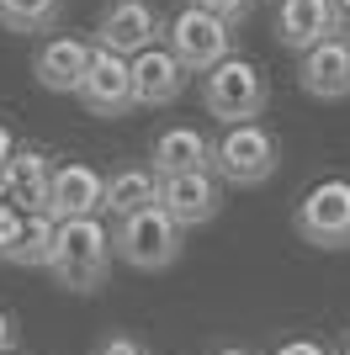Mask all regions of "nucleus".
Returning <instances> with one entry per match:
<instances>
[{
	"label": "nucleus",
	"mask_w": 350,
	"mask_h": 355,
	"mask_svg": "<svg viewBox=\"0 0 350 355\" xmlns=\"http://www.w3.org/2000/svg\"><path fill=\"white\" fill-rule=\"evenodd\" d=\"M48 270L64 292H101L112 276V228L101 218L53 223V254Z\"/></svg>",
	"instance_id": "f257e3e1"
},
{
	"label": "nucleus",
	"mask_w": 350,
	"mask_h": 355,
	"mask_svg": "<svg viewBox=\"0 0 350 355\" xmlns=\"http://www.w3.org/2000/svg\"><path fill=\"white\" fill-rule=\"evenodd\" d=\"M265 101H271V80H265L260 64L244 59V53H228L223 64H212V69L202 74V106H207V117H218L223 128L255 122L265 112Z\"/></svg>",
	"instance_id": "f03ea898"
},
{
	"label": "nucleus",
	"mask_w": 350,
	"mask_h": 355,
	"mask_svg": "<svg viewBox=\"0 0 350 355\" xmlns=\"http://www.w3.org/2000/svg\"><path fill=\"white\" fill-rule=\"evenodd\" d=\"M281 164V144L265 122H233L212 138V175L218 186H265Z\"/></svg>",
	"instance_id": "7ed1b4c3"
},
{
	"label": "nucleus",
	"mask_w": 350,
	"mask_h": 355,
	"mask_svg": "<svg viewBox=\"0 0 350 355\" xmlns=\"http://www.w3.org/2000/svg\"><path fill=\"white\" fill-rule=\"evenodd\" d=\"M292 228L313 250H350V180L329 175L319 186H308L292 207Z\"/></svg>",
	"instance_id": "20e7f679"
},
{
	"label": "nucleus",
	"mask_w": 350,
	"mask_h": 355,
	"mask_svg": "<svg viewBox=\"0 0 350 355\" xmlns=\"http://www.w3.org/2000/svg\"><path fill=\"white\" fill-rule=\"evenodd\" d=\"M112 260L133 270H170L181 260V228L160 207H144L112 228Z\"/></svg>",
	"instance_id": "39448f33"
},
{
	"label": "nucleus",
	"mask_w": 350,
	"mask_h": 355,
	"mask_svg": "<svg viewBox=\"0 0 350 355\" xmlns=\"http://www.w3.org/2000/svg\"><path fill=\"white\" fill-rule=\"evenodd\" d=\"M165 48L175 53V64L186 74H207L212 64H223L233 53V27H223L218 16L197 11V6H181L165 21Z\"/></svg>",
	"instance_id": "423d86ee"
},
{
	"label": "nucleus",
	"mask_w": 350,
	"mask_h": 355,
	"mask_svg": "<svg viewBox=\"0 0 350 355\" xmlns=\"http://www.w3.org/2000/svg\"><path fill=\"white\" fill-rule=\"evenodd\" d=\"M160 32H165V21L149 0H106L101 21H96V48H106L117 59H133L149 43H160Z\"/></svg>",
	"instance_id": "0eeeda50"
},
{
	"label": "nucleus",
	"mask_w": 350,
	"mask_h": 355,
	"mask_svg": "<svg viewBox=\"0 0 350 355\" xmlns=\"http://www.w3.org/2000/svg\"><path fill=\"white\" fill-rule=\"evenodd\" d=\"M154 207L175 223V228H197V223H212L223 207V186L212 170H197V175H160V202Z\"/></svg>",
	"instance_id": "6e6552de"
},
{
	"label": "nucleus",
	"mask_w": 350,
	"mask_h": 355,
	"mask_svg": "<svg viewBox=\"0 0 350 355\" xmlns=\"http://www.w3.org/2000/svg\"><path fill=\"white\" fill-rule=\"evenodd\" d=\"M101 196H106V175L90 170L85 159H64L53 164V180H48V218L53 223H69V218H96L101 212Z\"/></svg>",
	"instance_id": "1a4fd4ad"
},
{
	"label": "nucleus",
	"mask_w": 350,
	"mask_h": 355,
	"mask_svg": "<svg viewBox=\"0 0 350 355\" xmlns=\"http://www.w3.org/2000/svg\"><path fill=\"white\" fill-rule=\"evenodd\" d=\"M80 106L90 117H128L133 112V80H128V59H117L106 48H96L85 64V80H80Z\"/></svg>",
	"instance_id": "9d476101"
},
{
	"label": "nucleus",
	"mask_w": 350,
	"mask_h": 355,
	"mask_svg": "<svg viewBox=\"0 0 350 355\" xmlns=\"http://www.w3.org/2000/svg\"><path fill=\"white\" fill-rule=\"evenodd\" d=\"M90 53H96V43L74 37V32H53V37H43L38 53H32V80L43 90H53V96H74L80 80H85Z\"/></svg>",
	"instance_id": "9b49d317"
},
{
	"label": "nucleus",
	"mask_w": 350,
	"mask_h": 355,
	"mask_svg": "<svg viewBox=\"0 0 350 355\" xmlns=\"http://www.w3.org/2000/svg\"><path fill=\"white\" fill-rule=\"evenodd\" d=\"M297 85L313 101H345L350 96V43H345V32L324 37L319 48H308L303 59H297Z\"/></svg>",
	"instance_id": "f8f14e48"
},
{
	"label": "nucleus",
	"mask_w": 350,
	"mask_h": 355,
	"mask_svg": "<svg viewBox=\"0 0 350 355\" xmlns=\"http://www.w3.org/2000/svg\"><path fill=\"white\" fill-rule=\"evenodd\" d=\"M48 180H53V159L38 144H16V154L0 170V202H11L16 212H43Z\"/></svg>",
	"instance_id": "ddd939ff"
},
{
	"label": "nucleus",
	"mask_w": 350,
	"mask_h": 355,
	"mask_svg": "<svg viewBox=\"0 0 350 355\" xmlns=\"http://www.w3.org/2000/svg\"><path fill=\"white\" fill-rule=\"evenodd\" d=\"M128 80H133V106H170L186 90L191 74L175 64V53L165 43H149L144 53L128 59Z\"/></svg>",
	"instance_id": "4468645a"
},
{
	"label": "nucleus",
	"mask_w": 350,
	"mask_h": 355,
	"mask_svg": "<svg viewBox=\"0 0 350 355\" xmlns=\"http://www.w3.org/2000/svg\"><path fill=\"white\" fill-rule=\"evenodd\" d=\"M149 170L154 175H197V170H212V138L202 128H160L154 144H149Z\"/></svg>",
	"instance_id": "2eb2a0df"
},
{
	"label": "nucleus",
	"mask_w": 350,
	"mask_h": 355,
	"mask_svg": "<svg viewBox=\"0 0 350 355\" xmlns=\"http://www.w3.org/2000/svg\"><path fill=\"white\" fill-rule=\"evenodd\" d=\"M271 27H276V37L292 48V53H308V48H319L324 37H335V32H340L324 0H276Z\"/></svg>",
	"instance_id": "dca6fc26"
},
{
	"label": "nucleus",
	"mask_w": 350,
	"mask_h": 355,
	"mask_svg": "<svg viewBox=\"0 0 350 355\" xmlns=\"http://www.w3.org/2000/svg\"><path fill=\"white\" fill-rule=\"evenodd\" d=\"M160 202V175L149 170V164H122L106 175V196H101V212H112L117 223L133 218V212H144Z\"/></svg>",
	"instance_id": "f3484780"
},
{
	"label": "nucleus",
	"mask_w": 350,
	"mask_h": 355,
	"mask_svg": "<svg viewBox=\"0 0 350 355\" xmlns=\"http://www.w3.org/2000/svg\"><path fill=\"white\" fill-rule=\"evenodd\" d=\"M48 254H53V218H48V212H27L6 260H11V266H43L48 270Z\"/></svg>",
	"instance_id": "a211bd4d"
},
{
	"label": "nucleus",
	"mask_w": 350,
	"mask_h": 355,
	"mask_svg": "<svg viewBox=\"0 0 350 355\" xmlns=\"http://www.w3.org/2000/svg\"><path fill=\"white\" fill-rule=\"evenodd\" d=\"M64 0H0V27L6 32H53Z\"/></svg>",
	"instance_id": "6ab92c4d"
},
{
	"label": "nucleus",
	"mask_w": 350,
	"mask_h": 355,
	"mask_svg": "<svg viewBox=\"0 0 350 355\" xmlns=\"http://www.w3.org/2000/svg\"><path fill=\"white\" fill-rule=\"evenodd\" d=\"M186 6H197V11H207V16H218L223 27H239V21L255 11V0H186Z\"/></svg>",
	"instance_id": "aec40b11"
},
{
	"label": "nucleus",
	"mask_w": 350,
	"mask_h": 355,
	"mask_svg": "<svg viewBox=\"0 0 350 355\" xmlns=\"http://www.w3.org/2000/svg\"><path fill=\"white\" fill-rule=\"evenodd\" d=\"M22 218H27V212H16L11 202H0V260H6V254H11L16 234H22Z\"/></svg>",
	"instance_id": "412c9836"
},
{
	"label": "nucleus",
	"mask_w": 350,
	"mask_h": 355,
	"mask_svg": "<svg viewBox=\"0 0 350 355\" xmlns=\"http://www.w3.org/2000/svg\"><path fill=\"white\" fill-rule=\"evenodd\" d=\"M90 355H149V345H144V340H133V334H106V340L96 345Z\"/></svg>",
	"instance_id": "4be33fe9"
},
{
	"label": "nucleus",
	"mask_w": 350,
	"mask_h": 355,
	"mask_svg": "<svg viewBox=\"0 0 350 355\" xmlns=\"http://www.w3.org/2000/svg\"><path fill=\"white\" fill-rule=\"evenodd\" d=\"M271 355H329V345H319V340H281Z\"/></svg>",
	"instance_id": "5701e85b"
},
{
	"label": "nucleus",
	"mask_w": 350,
	"mask_h": 355,
	"mask_svg": "<svg viewBox=\"0 0 350 355\" xmlns=\"http://www.w3.org/2000/svg\"><path fill=\"white\" fill-rule=\"evenodd\" d=\"M11 350H16V318L0 308V355H11Z\"/></svg>",
	"instance_id": "b1692460"
},
{
	"label": "nucleus",
	"mask_w": 350,
	"mask_h": 355,
	"mask_svg": "<svg viewBox=\"0 0 350 355\" xmlns=\"http://www.w3.org/2000/svg\"><path fill=\"white\" fill-rule=\"evenodd\" d=\"M324 6H329V16H335V27L350 32V0H324Z\"/></svg>",
	"instance_id": "393cba45"
},
{
	"label": "nucleus",
	"mask_w": 350,
	"mask_h": 355,
	"mask_svg": "<svg viewBox=\"0 0 350 355\" xmlns=\"http://www.w3.org/2000/svg\"><path fill=\"white\" fill-rule=\"evenodd\" d=\"M11 154H16V138H11V128L0 122V170H6V159H11Z\"/></svg>",
	"instance_id": "a878e982"
},
{
	"label": "nucleus",
	"mask_w": 350,
	"mask_h": 355,
	"mask_svg": "<svg viewBox=\"0 0 350 355\" xmlns=\"http://www.w3.org/2000/svg\"><path fill=\"white\" fill-rule=\"evenodd\" d=\"M212 355H255V350H249V345H218Z\"/></svg>",
	"instance_id": "bb28decb"
},
{
	"label": "nucleus",
	"mask_w": 350,
	"mask_h": 355,
	"mask_svg": "<svg viewBox=\"0 0 350 355\" xmlns=\"http://www.w3.org/2000/svg\"><path fill=\"white\" fill-rule=\"evenodd\" d=\"M345 43H350V32H345Z\"/></svg>",
	"instance_id": "cd10ccee"
},
{
	"label": "nucleus",
	"mask_w": 350,
	"mask_h": 355,
	"mask_svg": "<svg viewBox=\"0 0 350 355\" xmlns=\"http://www.w3.org/2000/svg\"><path fill=\"white\" fill-rule=\"evenodd\" d=\"M11 355H16V350H11Z\"/></svg>",
	"instance_id": "c85d7f7f"
},
{
	"label": "nucleus",
	"mask_w": 350,
	"mask_h": 355,
	"mask_svg": "<svg viewBox=\"0 0 350 355\" xmlns=\"http://www.w3.org/2000/svg\"><path fill=\"white\" fill-rule=\"evenodd\" d=\"M345 355H350V350H345Z\"/></svg>",
	"instance_id": "c756f323"
}]
</instances>
